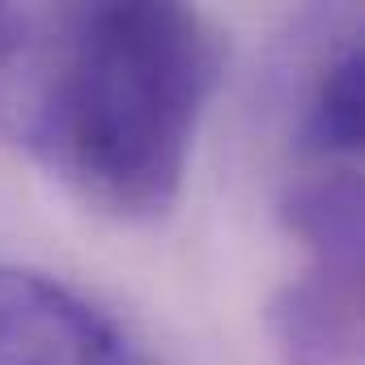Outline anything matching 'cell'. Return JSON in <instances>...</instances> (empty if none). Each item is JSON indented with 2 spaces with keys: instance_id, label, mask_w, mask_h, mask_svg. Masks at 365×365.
<instances>
[{
  "instance_id": "cell-3",
  "label": "cell",
  "mask_w": 365,
  "mask_h": 365,
  "mask_svg": "<svg viewBox=\"0 0 365 365\" xmlns=\"http://www.w3.org/2000/svg\"><path fill=\"white\" fill-rule=\"evenodd\" d=\"M306 264L268 306V336L284 365H361V242H302Z\"/></svg>"
},
{
  "instance_id": "cell-5",
  "label": "cell",
  "mask_w": 365,
  "mask_h": 365,
  "mask_svg": "<svg viewBox=\"0 0 365 365\" xmlns=\"http://www.w3.org/2000/svg\"><path fill=\"white\" fill-rule=\"evenodd\" d=\"M17 34H21V9L13 4H0V77H4V64L17 47Z\"/></svg>"
},
{
  "instance_id": "cell-4",
  "label": "cell",
  "mask_w": 365,
  "mask_h": 365,
  "mask_svg": "<svg viewBox=\"0 0 365 365\" xmlns=\"http://www.w3.org/2000/svg\"><path fill=\"white\" fill-rule=\"evenodd\" d=\"M365 132V64L361 47H344L319 77L302 123L297 158L302 162H357Z\"/></svg>"
},
{
  "instance_id": "cell-1",
  "label": "cell",
  "mask_w": 365,
  "mask_h": 365,
  "mask_svg": "<svg viewBox=\"0 0 365 365\" xmlns=\"http://www.w3.org/2000/svg\"><path fill=\"white\" fill-rule=\"evenodd\" d=\"M217 26L182 4L26 9L0 136L115 221H158L221 81Z\"/></svg>"
},
{
  "instance_id": "cell-2",
  "label": "cell",
  "mask_w": 365,
  "mask_h": 365,
  "mask_svg": "<svg viewBox=\"0 0 365 365\" xmlns=\"http://www.w3.org/2000/svg\"><path fill=\"white\" fill-rule=\"evenodd\" d=\"M0 365H158L64 280L0 264Z\"/></svg>"
}]
</instances>
